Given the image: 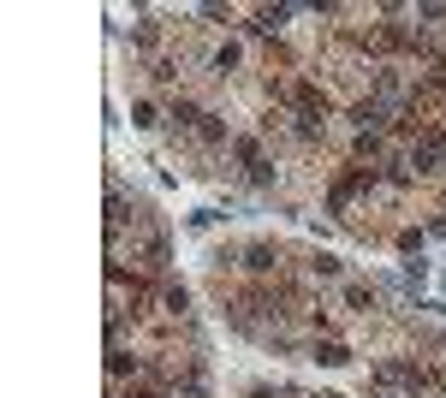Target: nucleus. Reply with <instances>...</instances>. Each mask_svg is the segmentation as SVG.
<instances>
[{"mask_svg": "<svg viewBox=\"0 0 446 398\" xmlns=\"http://www.w3.org/2000/svg\"><path fill=\"white\" fill-rule=\"evenodd\" d=\"M315 363H327V369H345V363H351V351H345V345H315Z\"/></svg>", "mask_w": 446, "mask_h": 398, "instance_id": "nucleus-1", "label": "nucleus"}]
</instances>
